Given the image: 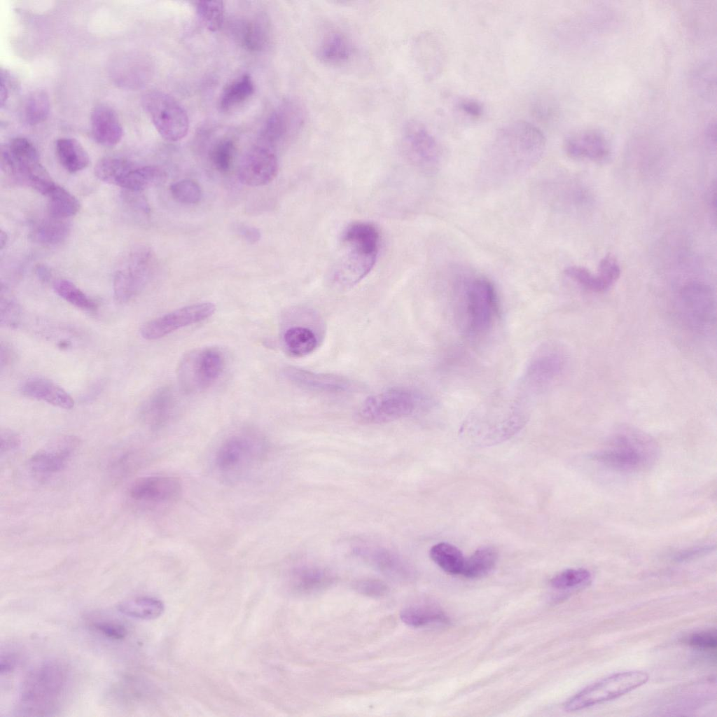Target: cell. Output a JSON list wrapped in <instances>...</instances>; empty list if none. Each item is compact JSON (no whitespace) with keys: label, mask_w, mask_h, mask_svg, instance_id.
<instances>
[{"label":"cell","mask_w":717,"mask_h":717,"mask_svg":"<svg viewBox=\"0 0 717 717\" xmlns=\"http://www.w3.org/2000/svg\"><path fill=\"white\" fill-rule=\"evenodd\" d=\"M545 146L542 132L523 120L514 121L496 131L482 159L485 176L501 181L523 173L541 158Z\"/></svg>","instance_id":"obj_1"},{"label":"cell","mask_w":717,"mask_h":717,"mask_svg":"<svg viewBox=\"0 0 717 717\" xmlns=\"http://www.w3.org/2000/svg\"><path fill=\"white\" fill-rule=\"evenodd\" d=\"M379 248L380 233L374 224L358 221L349 225L342 234L339 256L330 272L333 286L347 290L359 283L374 267Z\"/></svg>","instance_id":"obj_2"},{"label":"cell","mask_w":717,"mask_h":717,"mask_svg":"<svg viewBox=\"0 0 717 717\" xmlns=\"http://www.w3.org/2000/svg\"><path fill=\"white\" fill-rule=\"evenodd\" d=\"M473 412L461 433L483 444L495 443L517 432L528 417V403L517 392L515 397H497Z\"/></svg>","instance_id":"obj_3"},{"label":"cell","mask_w":717,"mask_h":717,"mask_svg":"<svg viewBox=\"0 0 717 717\" xmlns=\"http://www.w3.org/2000/svg\"><path fill=\"white\" fill-rule=\"evenodd\" d=\"M658 456V446L649 435L632 427H622L592 457L613 471L638 473L652 467Z\"/></svg>","instance_id":"obj_4"},{"label":"cell","mask_w":717,"mask_h":717,"mask_svg":"<svg viewBox=\"0 0 717 717\" xmlns=\"http://www.w3.org/2000/svg\"><path fill=\"white\" fill-rule=\"evenodd\" d=\"M67 681V669L60 662L48 661L35 667L22 684L17 712L20 716L50 715L64 695Z\"/></svg>","instance_id":"obj_5"},{"label":"cell","mask_w":717,"mask_h":717,"mask_svg":"<svg viewBox=\"0 0 717 717\" xmlns=\"http://www.w3.org/2000/svg\"><path fill=\"white\" fill-rule=\"evenodd\" d=\"M672 313L681 325L701 335H710L715 328L716 293L702 281H689L677 291L671 302Z\"/></svg>","instance_id":"obj_6"},{"label":"cell","mask_w":717,"mask_h":717,"mask_svg":"<svg viewBox=\"0 0 717 717\" xmlns=\"http://www.w3.org/2000/svg\"><path fill=\"white\" fill-rule=\"evenodd\" d=\"M425 402L419 391L394 387L368 397L359 406L356 418L363 424L388 423L414 414Z\"/></svg>","instance_id":"obj_7"},{"label":"cell","mask_w":717,"mask_h":717,"mask_svg":"<svg viewBox=\"0 0 717 717\" xmlns=\"http://www.w3.org/2000/svg\"><path fill=\"white\" fill-rule=\"evenodd\" d=\"M462 291L466 330L473 336L484 335L493 325L498 312L495 288L489 279L475 277L464 284Z\"/></svg>","instance_id":"obj_8"},{"label":"cell","mask_w":717,"mask_h":717,"mask_svg":"<svg viewBox=\"0 0 717 717\" xmlns=\"http://www.w3.org/2000/svg\"><path fill=\"white\" fill-rule=\"evenodd\" d=\"M225 357L216 347H204L186 354L178 368V380L188 393L203 391L219 378L225 368Z\"/></svg>","instance_id":"obj_9"},{"label":"cell","mask_w":717,"mask_h":717,"mask_svg":"<svg viewBox=\"0 0 717 717\" xmlns=\"http://www.w3.org/2000/svg\"><path fill=\"white\" fill-rule=\"evenodd\" d=\"M648 675L641 671L619 672L583 689L564 704L567 711H579L623 695L645 684Z\"/></svg>","instance_id":"obj_10"},{"label":"cell","mask_w":717,"mask_h":717,"mask_svg":"<svg viewBox=\"0 0 717 717\" xmlns=\"http://www.w3.org/2000/svg\"><path fill=\"white\" fill-rule=\"evenodd\" d=\"M142 103L155 128L163 139L176 142L187 135L188 116L174 97L160 91H151L144 96Z\"/></svg>","instance_id":"obj_11"},{"label":"cell","mask_w":717,"mask_h":717,"mask_svg":"<svg viewBox=\"0 0 717 717\" xmlns=\"http://www.w3.org/2000/svg\"><path fill=\"white\" fill-rule=\"evenodd\" d=\"M566 357L559 347L545 344L539 348L529 360L518 389L529 396L536 395L551 386L562 375Z\"/></svg>","instance_id":"obj_12"},{"label":"cell","mask_w":717,"mask_h":717,"mask_svg":"<svg viewBox=\"0 0 717 717\" xmlns=\"http://www.w3.org/2000/svg\"><path fill=\"white\" fill-rule=\"evenodd\" d=\"M403 147L407 158L419 169L428 173L437 170L441 160L440 147L423 123L417 120L406 123Z\"/></svg>","instance_id":"obj_13"},{"label":"cell","mask_w":717,"mask_h":717,"mask_svg":"<svg viewBox=\"0 0 717 717\" xmlns=\"http://www.w3.org/2000/svg\"><path fill=\"white\" fill-rule=\"evenodd\" d=\"M151 260V253L146 249H138L129 254L114 276L116 301L127 302L143 289L150 274Z\"/></svg>","instance_id":"obj_14"},{"label":"cell","mask_w":717,"mask_h":717,"mask_svg":"<svg viewBox=\"0 0 717 717\" xmlns=\"http://www.w3.org/2000/svg\"><path fill=\"white\" fill-rule=\"evenodd\" d=\"M264 452L263 443L246 435L233 436L225 440L216 454V465L224 474H239L248 468Z\"/></svg>","instance_id":"obj_15"},{"label":"cell","mask_w":717,"mask_h":717,"mask_svg":"<svg viewBox=\"0 0 717 717\" xmlns=\"http://www.w3.org/2000/svg\"><path fill=\"white\" fill-rule=\"evenodd\" d=\"M215 310L216 307L211 302L183 307L146 322L141 328V335L146 340H157L181 328L206 320Z\"/></svg>","instance_id":"obj_16"},{"label":"cell","mask_w":717,"mask_h":717,"mask_svg":"<svg viewBox=\"0 0 717 717\" xmlns=\"http://www.w3.org/2000/svg\"><path fill=\"white\" fill-rule=\"evenodd\" d=\"M80 445L73 435H63L35 452L29 460L31 471L39 478H48L62 471Z\"/></svg>","instance_id":"obj_17"},{"label":"cell","mask_w":717,"mask_h":717,"mask_svg":"<svg viewBox=\"0 0 717 717\" xmlns=\"http://www.w3.org/2000/svg\"><path fill=\"white\" fill-rule=\"evenodd\" d=\"M278 172L277 159L272 150L265 145L256 146L242 157L237 170L239 181L249 186H263L270 183Z\"/></svg>","instance_id":"obj_18"},{"label":"cell","mask_w":717,"mask_h":717,"mask_svg":"<svg viewBox=\"0 0 717 717\" xmlns=\"http://www.w3.org/2000/svg\"><path fill=\"white\" fill-rule=\"evenodd\" d=\"M284 377L294 386L311 392L325 394H342L354 391L356 384L347 377L316 373L302 368L287 366L283 369Z\"/></svg>","instance_id":"obj_19"},{"label":"cell","mask_w":717,"mask_h":717,"mask_svg":"<svg viewBox=\"0 0 717 717\" xmlns=\"http://www.w3.org/2000/svg\"><path fill=\"white\" fill-rule=\"evenodd\" d=\"M181 491V482L176 477L150 475L134 481L129 488L128 494L137 502L161 504L176 501Z\"/></svg>","instance_id":"obj_20"},{"label":"cell","mask_w":717,"mask_h":717,"mask_svg":"<svg viewBox=\"0 0 717 717\" xmlns=\"http://www.w3.org/2000/svg\"><path fill=\"white\" fill-rule=\"evenodd\" d=\"M567 155L576 160H588L601 163L611 155L610 144L601 132L595 130L580 131L569 137L564 144Z\"/></svg>","instance_id":"obj_21"},{"label":"cell","mask_w":717,"mask_h":717,"mask_svg":"<svg viewBox=\"0 0 717 717\" xmlns=\"http://www.w3.org/2000/svg\"><path fill=\"white\" fill-rule=\"evenodd\" d=\"M304 121L305 111L302 106L288 102L270 115L262 132V139L265 143L272 145L298 132Z\"/></svg>","instance_id":"obj_22"},{"label":"cell","mask_w":717,"mask_h":717,"mask_svg":"<svg viewBox=\"0 0 717 717\" xmlns=\"http://www.w3.org/2000/svg\"><path fill=\"white\" fill-rule=\"evenodd\" d=\"M91 131L95 140L105 146H113L122 139L123 130L116 111L109 106L100 104L91 113Z\"/></svg>","instance_id":"obj_23"},{"label":"cell","mask_w":717,"mask_h":717,"mask_svg":"<svg viewBox=\"0 0 717 717\" xmlns=\"http://www.w3.org/2000/svg\"><path fill=\"white\" fill-rule=\"evenodd\" d=\"M174 407L172 391L167 387H163L155 391L142 404L140 418L151 429H159L169 421Z\"/></svg>","instance_id":"obj_24"},{"label":"cell","mask_w":717,"mask_h":717,"mask_svg":"<svg viewBox=\"0 0 717 717\" xmlns=\"http://www.w3.org/2000/svg\"><path fill=\"white\" fill-rule=\"evenodd\" d=\"M21 392L27 397L60 408L69 410L74 405L72 397L64 389L45 378L35 377L26 381L21 387Z\"/></svg>","instance_id":"obj_25"},{"label":"cell","mask_w":717,"mask_h":717,"mask_svg":"<svg viewBox=\"0 0 717 717\" xmlns=\"http://www.w3.org/2000/svg\"><path fill=\"white\" fill-rule=\"evenodd\" d=\"M401 620L413 627L436 623H445L448 618L441 608L429 600H419L404 607L400 613Z\"/></svg>","instance_id":"obj_26"},{"label":"cell","mask_w":717,"mask_h":717,"mask_svg":"<svg viewBox=\"0 0 717 717\" xmlns=\"http://www.w3.org/2000/svg\"><path fill=\"white\" fill-rule=\"evenodd\" d=\"M353 53V46L347 37L340 32L332 31L320 41L316 50L319 59L325 63L338 64L348 61Z\"/></svg>","instance_id":"obj_27"},{"label":"cell","mask_w":717,"mask_h":717,"mask_svg":"<svg viewBox=\"0 0 717 717\" xmlns=\"http://www.w3.org/2000/svg\"><path fill=\"white\" fill-rule=\"evenodd\" d=\"M283 342L286 351L291 356L301 358L315 351L319 345V339L312 329L295 326L284 332Z\"/></svg>","instance_id":"obj_28"},{"label":"cell","mask_w":717,"mask_h":717,"mask_svg":"<svg viewBox=\"0 0 717 717\" xmlns=\"http://www.w3.org/2000/svg\"><path fill=\"white\" fill-rule=\"evenodd\" d=\"M333 582V576L327 571L306 567L296 571L291 578L292 588L300 594H314L328 587Z\"/></svg>","instance_id":"obj_29"},{"label":"cell","mask_w":717,"mask_h":717,"mask_svg":"<svg viewBox=\"0 0 717 717\" xmlns=\"http://www.w3.org/2000/svg\"><path fill=\"white\" fill-rule=\"evenodd\" d=\"M55 149L60 164L69 172L83 170L90 162L88 153L75 139L65 137L57 139Z\"/></svg>","instance_id":"obj_30"},{"label":"cell","mask_w":717,"mask_h":717,"mask_svg":"<svg viewBox=\"0 0 717 717\" xmlns=\"http://www.w3.org/2000/svg\"><path fill=\"white\" fill-rule=\"evenodd\" d=\"M166 173L156 166L133 168L118 183L117 186L127 191L141 192L165 181Z\"/></svg>","instance_id":"obj_31"},{"label":"cell","mask_w":717,"mask_h":717,"mask_svg":"<svg viewBox=\"0 0 717 717\" xmlns=\"http://www.w3.org/2000/svg\"><path fill=\"white\" fill-rule=\"evenodd\" d=\"M117 608L122 614L141 620H153L162 615L164 605L156 598L141 597L119 603Z\"/></svg>","instance_id":"obj_32"},{"label":"cell","mask_w":717,"mask_h":717,"mask_svg":"<svg viewBox=\"0 0 717 717\" xmlns=\"http://www.w3.org/2000/svg\"><path fill=\"white\" fill-rule=\"evenodd\" d=\"M431 559L444 571L450 574H461L466 558L461 550L448 543H439L429 551Z\"/></svg>","instance_id":"obj_33"},{"label":"cell","mask_w":717,"mask_h":717,"mask_svg":"<svg viewBox=\"0 0 717 717\" xmlns=\"http://www.w3.org/2000/svg\"><path fill=\"white\" fill-rule=\"evenodd\" d=\"M496 559L497 552L494 548L482 547L465 559L461 575L468 578L485 576L494 569Z\"/></svg>","instance_id":"obj_34"},{"label":"cell","mask_w":717,"mask_h":717,"mask_svg":"<svg viewBox=\"0 0 717 717\" xmlns=\"http://www.w3.org/2000/svg\"><path fill=\"white\" fill-rule=\"evenodd\" d=\"M254 92L253 82L249 74H244L228 84L220 99V107L229 111L247 100Z\"/></svg>","instance_id":"obj_35"},{"label":"cell","mask_w":717,"mask_h":717,"mask_svg":"<svg viewBox=\"0 0 717 717\" xmlns=\"http://www.w3.org/2000/svg\"><path fill=\"white\" fill-rule=\"evenodd\" d=\"M39 223L31 232L30 238L35 242L45 245H55L62 242L70 230L69 224L64 219L51 217Z\"/></svg>","instance_id":"obj_36"},{"label":"cell","mask_w":717,"mask_h":717,"mask_svg":"<svg viewBox=\"0 0 717 717\" xmlns=\"http://www.w3.org/2000/svg\"><path fill=\"white\" fill-rule=\"evenodd\" d=\"M47 196L49 197L48 211L53 218L65 219L79 211L80 204L76 197L60 186L55 185Z\"/></svg>","instance_id":"obj_37"},{"label":"cell","mask_w":717,"mask_h":717,"mask_svg":"<svg viewBox=\"0 0 717 717\" xmlns=\"http://www.w3.org/2000/svg\"><path fill=\"white\" fill-rule=\"evenodd\" d=\"M133 168L132 162L126 159L106 157L97 163L95 174L102 181L117 185L118 181Z\"/></svg>","instance_id":"obj_38"},{"label":"cell","mask_w":717,"mask_h":717,"mask_svg":"<svg viewBox=\"0 0 717 717\" xmlns=\"http://www.w3.org/2000/svg\"><path fill=\"white\" fill-rule=\"evenodd\" d=\"M50 111L48 95L43 90L32 92L25 105V117L31 125L39 124L48 118Z\"/></svg>","instance_id":"obj_39"},{"label":"cell","mask_w":717,"mask_h":717,"mask_svg":"<svg viewBox=\"0 0 717 717\" xmlns=\"http://www.w3.org/2000/svg\"><path fill=\"white\" fill-rule=\"evenodd\" d=\"M53 288L59 296L77 308L94 310L97 307L94 300L68 280L57 279L55 281Z\"/></svg>","instance_id":"obj_40"},{"label":"cell","mask_w":717,"mask_h":717,"mask_svg":"<svg viewBox=\"0 0 717 717\" xmlns=\"http://www.w3.org/2000/svg\"><path fill=\"white\" fill-rule=\"evenodd\" d=\"M196 12L204 27L211 32L219 30L224 20L225 8L221 1H200Z\"/></svg>","instance_id":"obj_41"},{"label":"cell","mask_w":717,"mask_h":717,"mask_svg":"<svg viewBox=\"0 0 717 717\" xmlns=\"http://www.w3.org/2000/svg\"><path fill=\"white\" fill-rule=\"evenodd\" d=\"M370 560L380 570L392 576H403L406 567L401 560L393 553L387 550H373L368 552Z\"/></svg>","instance_id":"obj_42"},{"label":"cell","mask_w":717,"mask_h":717,"mask_svg":"<svg viewBox=\"0 0 717 717\" xmlns=\"http://www.w3.org/2000/svg\"><path fill=\"white\" fill-rule=\"evenodd\" d=\"M591 580L590 572L583 568L566 569L550 580L551 585L557 589H571L588 584Z\"/></svg>","instance_id":"obj_43"},{"label":"cell","mask_w":717,"mask_h":717,"mask_svg":"<svg viewBox=\"0 0 717 717\" xmlns=\"http://www.w3.org/2000/svg\"><path fill=\"white\" fill-rule=\"evenodd\" d=\"M21 319V309L7 288L1 286L0 300V323L1 326L16 328Z\"/></svg>","instance_id":"obj_44"},{"label":"cell","mask_w":717,"mask_h":717,"mask_svg":"<svg viewBox=\"0 0 717 717\" xmlns=\"http://www.w3.org/2000/svg\"><path fill=\"white\" fill-rule=\"evenodd\" d=\"M172 196L179 202L186 204L198 203L202 198V190L197 183L190 179L180 180L169 187Z\"/></svg>","instance_id":"obj_45"},{"label":"cell","mask_w":717,"mask_h":717,"mask_svg":"<svg viewBox=\"0 0 717 717\" xmlns=\"http://www.w3.org/2000/svg\"><path fill=\"white\" fill-rule=\"evenodd\" d=\"M596 275L601 293L608 290L620 276V267L615 257L605 256L599 262Z\"/></svg>","instance_id":"obj_46"},{"label":"cell","mask_w":717,"mask_h":717,"mask_svg":"<svg viewBox=\"0 0 717 717\" xmlns=\"http://www.w3.org/2000/svg\"><path fill=\"white\" fill-rule=\"evenodd\" d=\"M235 145L231 139H225L219 141L211 149L210 160L214 167L221 172L228 171L230 167Z\"/></svg>","instance_id":"obj_47"},{"label":"cell","mask_w":717,"mask_h":717,"mask_svg":"<svg viewBox=\"0 0 717 717\" xmlns=\"http://www.w3.org/2000/svg\"><path fill=\"white\" fill-rule=\"evenodd\" d=\"M266 32L257 22H249L242 27L240 40L248 50H259L266 43Z\"/></svg>","instance_id":"obj_48"},{"label":"cell","mask_w":717,"mask_h":717,"mask_svg":"<svg viewBox=\"0 0 717 717\" xmlns=\"http://www.w3.org/2000/svg\"><path fill=\"white\" fill-rule=\"evenodd\" d=\"M564 274L580 286L594 293H601L600 286L596 273H592L588 269L573 265L564 270Z\"/></svg>","instance_id":"obj_49"},{"label":"cell","mask_w":717,"mask_h":717,"mask_svg":"<svg viewBox=\"0 0 717 717\" xmlns=\"http://www.w3.org/2000/svg\"><path fill=\"white\" fill-rule=\"evenodd\" d=\"M354 589L363 595L378 598L388 594L389 588L383 581L377 579H363L355 583Z\"/></svg>","instance_id":"obj_50"},{"label":"cell","mask_w":717,"mask_h":717,"mask_svg":"<svg viewBox=\"0 0 717 717\" xmlns=\"http://www.w3.org/2000/svg\"><path fill=\"white\" fill-rule=\"evenodd\" d=\"M92 626L97 632L111 639H123L127 634L126 627L121 623L116 622L97 621L93 622Z\"/></svg>","instance_id":"obj_51"},{"label":"cell","mask_w":717,"mask_h":717,"mask_svg":"<svg viewBox=\"0 0 717 717\" xmlns=\"http://www.w3.org/2000/svg\"><path fill=\"white\" fill-rule=\"evenodd\" d=\"M687 643L700 649L715 650L717 646L716 634L712 631L695 633L687 639Z\"/></svg>","instance_id":"obj_52"},{"label":"cell","mask_w":717,"mask_h":717,"mask_svg":"<svg viewBox=\"0 0 717 717\" xmlns=\"http://www.w3.org/2000/svg\"><path fill=\"white\" fill-rule=\"evenodd\" d=\"M21 443L19 435L10 429L1 430L0 434L1 454L8 453L16 450Z\"/></svg>","instance_id":"obj_53"},{"label":"cell","mask_w":717,"mask_h":717,"mask_svg":"<svg viewBox=\"0 0 717 717\" xmlns=\"http://www.w3.org/2000/svg\"><path fill=\"white\" fill-rule=\"evenodd\" d=\"M457 106L460 112L472 118H480L483 112V106L473 99H462L457 102Z\"/></svg>","instance_id":"obj_54"},{"label":"cell","mask_w":717,"mask_h":717,"mask_svg":"<svg viewBox=\"0 0 717 717\" xmlns=\"http://www.w3.org/2000/svg\"><path fill=\"white\" fill-rule=\"evenodd\" d=\"M235 232L250 244H254L260 239V232L255 227L238 223L235 226Z\"/></svg>","instance_id":"obj_55"},{"label":"cell","mask_w":717,"mask_h":717,"mask_svg":"<svg viewBox=\"0 0 717 717\" xmlns=\"http://www.w3.org/2000/svg\"><path fill=\"white\" fill-rule=\"evenodd\" d=\"M715 548V546L711 545H699L690 548L689 549L680 552L676 556V559L679 561H683L698 557L701 555L706 554L712 551Z\"/></svg>","instance_id":"obj_56"},{"label":"cell","mask_w":717,"mask_h":717,"mask_svg":"<svg viewBox=\"0 0 717 717\" xmlns=\"http://www.w3.org/2000/svg\"><path fill=\"white\" fill-rule=\"evenodd\" d=\"M15 359V352L13 348L7 342H1L0 347V365L1 369L9 366Z\"/></svg>","instance_id":"obj_57"},{"label":"cell","mask_w":717,"mask_h":717,"mask_svg":"<svg viewBox=\"0 0 717 717\" xmlns=\"http://www.w3.org/2000/svg\"><path fill=\"white\" fill-rule=\"evenodd\" d=\"M17 658L15 655L7 653L1 655L0 659V672L1 674L10 673L15 667Z\"/></svg>","instance_id":"obj_58"},{"label":"cell","mask_w":717,"mask_h":717,"mask_svg":"<svg viewBox=\"0 0 717 717\" xmlns=\"http://www.w3.org/2000/svg\"><path fill=\"white\" fill-rule=\"evenodd\" d=\"M34 270L37 277L41 281L47 282L50 280L51 272L50 269L45 265L39 264L35 267Z\"/></svg>","instance_id":"obj_59"},{"label":"cell","mask_w":717,"mask_h":717,"mask_svg":"<svg viewBox=\"0 0 717 717\" xmlns=\"http://www.w3.org/2000/svg\"><path fill=\"white\" fill-rule=\"evenodd\" d=\"M711 187L712 188H711L710 190H709V195H708V200H709V205L711 206V209H713L714 211H716L715 210L716 209V183H714L713 185L711 186Z\"/></svg>","instance_id":"obj_60"},{"label":"cell","mask_w":717,"mask_h":717,"mask_svg":"<svg viewBox=\"0 0 717 717\" xmlns=\"http://www.w3.org/2000/svg\"><path fill=\"white\" fill-rule=\"evenodd\" d=\"M7 240H8V236H7V234H6V232H5L4 231H3V230H1V232H0V244H1V249H3V248H4V246H5V245L6 244V243H7Z\"/></svg>","instance_id":"obj_61"}]
</instances>
